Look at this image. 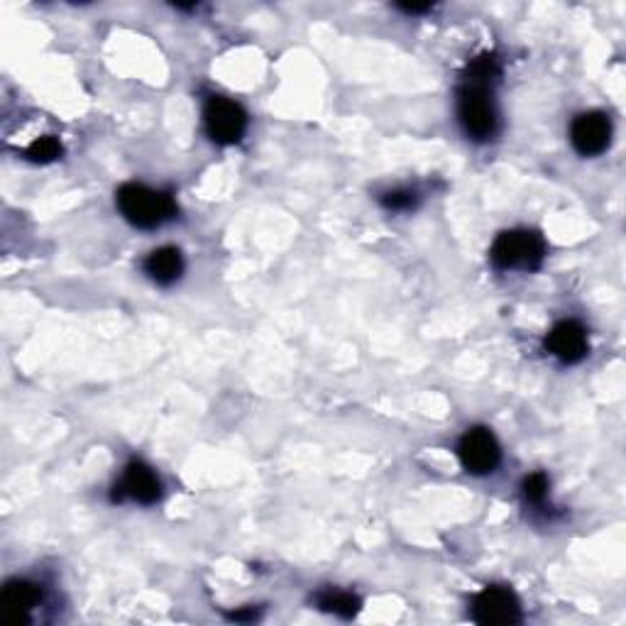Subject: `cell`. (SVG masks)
<instances>
[{
  "instance_id": "cell-8",
  "label": "cell",
  "mask_w": 626,
  "mask_h": 626,
  "mask_svg": "<svg viewBox=\"0 0 626 626\" xmlns=\"http://www.w3.org/2000/svg\"><path fill=\"white\" fill-rule=\"evenodd\" d=\"M612 140V123L610 118L600 111L582 113L573 121L570 143L582 157L602 155Z\"/></svg>"
},
{
  "instance_id": "cell-5",
  "label": "cell",
  "mask_w": 626,
  "mask_h": 626,
  "mask_svg": "<svg viewBox=\"0 0 626 626\" xmlns=\"http://www.w3.org/2000/svg\"><path fill=\"white\" fill-rule=\"evenodd\" d=\"M458 458L470 475H490L500 465L502 451L490 429H470L458 443Z\"/></svg>"
},
{
  "instance_id": "cell-15",
  "label": "cell",
  "mask_w": 626,
  "mask_h": 626,
  "mask_svg": "<svg viewBox=\"0 0 626 626\" xmlns=\"http://www.w3.org/2000/svg\"><path fill=\"white\" fill-rule=\"evenodd\" d=\"M380 204L386 208V211H412V208L419 204V196L409 192V188H396V192L382 194Z\"/></svg>"
},
{
  "instance_id": "cell-11",
  "label": "cell",
  "mask_w": 626,
  "mask_h": 626,
  "mask_svg": "<svg viewBox=\"0 0 626 626\" xmlns=\"http://www.w3.org/2000/svg\"><path fill=\"white\" fill-rule=\"evenodd\" d=\"M145 274L159 286H172L174 282L182 280L184 274V257L176 247H159L152 250L145 260Z\"/></svg>"
},
{
  "instance_id": "cell-2",
  "label": "cell",
  "mask_w": 626,
  "mask_h": 626,
  "mask_svg": "<svg viewBox=\"0 0 626 626\" xmlns=\"http://www.w3.org/2000/svg\"><path fill=\"white\" fill-rule=\"evenodd\" d=\"M118 208L125 216L127 223H133L135 228H159L167 221H172L176 216V204L172 194L157 192L145 184H123L115 194Z\"/></svg>"
},
{
  "instance_id": "cell-10",
  "label": "cell",
  "mask_w": 626,
  "mask_h": 626,
  "mask_svg": "<svg viewBox=\"0 0 626 626\" xmlns=\"http://www.w3.org/2000/svg\"><path fill=\"white\" fill-rule=\"evenodd\" d=\"M42 600V592L29 580H10L3 588V614L10 624L29 622V614Z\"/></svg>"
},
{
  "instance_id": "cell-14",
  "label": "cell",
  "mask_w": 626,
  "mask_h": 626,
  "mask_svg": "<svg viewBox=\"0 0 626 626\" xmlns=\"http://www.w3.org/2000/svg\"><path fill=\"white\" fill-rule=\"evenodd\" d=\"M27 157L33 159V162H42V164L54 162L57 157H62V145H59L57 137L45 135L27 147Z\"/></svg>"
},
{
  "instance_id": "cell-7",
  "label": "cell",
  "mask_w": 626,
  "mask_h": 626,
  "mask_svg": "<svg viewBox=\"0 0 626 626\" xmlns=\"http://www.w3.org/2000/svg\"><path fill=\"white\" fill-rule=\"evenodd\" d=\"M472 619L484 626H506L521 622L519 600L506 588H487L472 602Z\"/></svg>"
},
{
  "instance_id": "cell-13",
  "label": "cell",
  "mask_w": 626,
  "mask_h": 626,
  "mask_svg": "<svg viewBox=\"0 0 626 626\" xmlns=\"http://www.w3.org/2000/svg\"><path fill=\"white\" fill-rule=\"evenodd\" d=\"M549 490H551V482H549V477H545L543 472L529 475L524 480V484H521L524 500L529 502V504H533V506H541L545 500H549Z\"/></svg>"
},
{
  "instance_id": "cell-4",
  "label": "cell",
  "mask_w": 626,
  "mask_h": 626,
  "mask_svg": "<svg viewBox=\"0 0 626 626\" xmlns=\"http://www.w3.org/2000/svg\"><path fill=\"white\" fill-rule=\"evenodd\" d=\"M206 133L218 145H235L247 131V115L237 103L223 96H213L204 108Z\"/></svg>"
},
{
  "instance_id": "cell-6",
  "label": "cell",
  "mask_w": 626,
  "mask_h": 626,
  "mask_svg": "<svg viewBox=\"0 0 626 626\" xmlns=\"http://www.w3.org/2000/svg\"><path fill=\"white\" fill-rule=\"evenodd\" d=\"M162 496V482L155 475L150 465H145L143 461L127 463V468L121 477V482L113 487L111 500L113 502H137V504H155Z\"/></svg>"
},
{
  "instance_id": "cell-1",
  "label": "cell",
  "mask_w": 626,
  "mask_h": 626,
  "mask_svg": "<svg viewBox=\"0 0 626 626\" xmlns=\"http://www.w3.org/2000/svg\"><path fill=\"white\" fill-rule=\"evenodd\" d=\"M500 76L496 59L484 54L468 66L465 82L458 91V121L468 137L477 143L492 140L496 133V108L492 84Z\"/></svg>"
},
{
  "instance_id": "cell-16",
  "label": "cell",
  "mask_w": 626,
  "mask_h": 626,
  "mask_svg": "<svg viewBox=\"0 0 626 626\" xmlns=\"http://www.w3.org/2000/svg\"><path fill=\"white\" fill-rule=\"evenodd\" d=\"M396 8L404 10V13H409V15H419V13H429L433 5L431 3H424V5H419V3H402V5H396Z\"/></svg>"
},
{
  "instance_id": "cell-9",
  "label": "cell",
  "mask_w": 626,
  "mask_h": 626,
  "mask_svg": "<svg viewBox=\"0 0 626 626\" xmlns=\"http://www.w3.org/2000/svg\"><path fill=\"white\" fill-rule=\"evenodd\" d=\"M545 347L549 353L565 365L580 363L590 351L588 331L578 321H561L553 326V331L545 337Z\"/></svg>"
},
{
  "instance_id": "cell-3",
  "label": "cell",
  "mask_w": 626,
  "mask_h": 626,
  "mask_svg": "<svg viewBox=\"0 0 626 626\" xmlns=\"http://www.w3.org/2000/svg\"><path fill=\"white\" fill-rule=\"evenodd\" d=\"M490 257L500 270L533 272L543 265L545 243L533 231H506L494 241Z\"/></svg>"
},
{
  "instance_id": "cell-12",
  "label": "cell",
  "mask_w": 626,
  "mask_h": 626,
  "mask_svg": "<svg viewBox=\"0 0 626 626\" xmlns=\"http://www.w3.org/2000/svg\"><path fill=\"white\" fill-rule=\"evenodd\" d=\"M316 602L323 612L337 614V617H345V619H351L357 612H360V600H357L353 592H343V590H326L318 594Z\"/></svg>"
}]
</instances>
